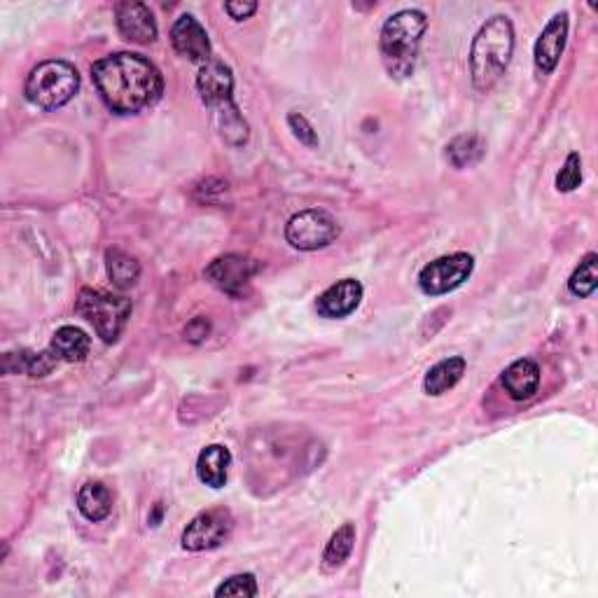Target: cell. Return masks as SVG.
<instances>
[{"label":"cell","mask_w":598,"mask_h":598,"mask_svg":"<svg viewBox=\"0 0 598 598\" xmlns=\"http://www.w3.org/2000/svg\"><path fill=\"white\" fill-rule=\"evenodd\" d=\"M92 80L101 101L115 115H138L164 94L159 68L143 54L115 52L92 66Z\"/></svg>","instance_id":"cell-1"},{"label":"cell","mask_w":598,"mask_h":598,"mask_svg":"<svg viewBox=\"0 0 598 598\" xmlns=\"http://www.w3.org/2000/svg\"><path fill=\"white\" fill-rule=\"evenodd\" d=\"M514 52V26L505 15H496L477 31L470 50V75L477 92H491L510 66Z\"/></svg>","instance_id":"cell-2"},{"label":"cell","mask_w":598,"mask_h":598,"mask_svg":"<svg viewBox=\"0 0 598 598\" xmlns=\"http://www.w3.org/2000/svg\"><path fill=\"white\" fill-rule=\"evenodd\" d=\"M426 29L428 19L419 10H402L386 19L384 29H381L379 50L381 61H384V68L391 78L405 80L414 73Z\"/></svg>","instance_id":"cell-3"},{"label":"cell","mask_w":598,"mask_h":598,"mask_svg":"<svg viewBox=\"0 0 598 598\" xmlns=\"http://www.w3.org/2000/svg\"><path fill=\"white\" fill-rule=\"evenodd\" d=\"M80 89V73L78 68L68 61L52 59L38 64L26 78L24 94L33 106L43 110L64 108L66 103L75 99Z\"/></svg>","instance_id":"cell-4"},{"label":"cell","mask_w":598,"mask_h":598,"mask_svg":"<svg viewBox=\"0 0 598 598\" xmlns=\"http://www.w3.org/2000/svg\"><path fill=\"white\" fill-rule=\"evenodd\" d=\"M75 311L94 325L96 335H99L106 344H115L120 335L127 328L134 304L131 299L122 295H110V292L82 288L78 302H75Z\"/></svg>","instance_id":"cell-5"},{"label":"cell","mask_w":598,"mask_h":598,"mask_svg":"<svg viewBox=\"0 0 598 598\" xmlns=\"http://www.w3.org/2000/svg\"><path fill=\"white\" fill-rule=\"evenodd\" d=\"M342 234L339 222L323 208H307L292 215L285 225V241L297 250H321L335 243Z\"/></svg>","instance_id":"cell-6"},{"label":"cell","mask_w":598,"mask_h":598,"mask_svg":"<svg viewBox=\"0 0 598 598\" xmlns=\"http://www.w3.org/2000/svg\"><path fill=\"white\" fill-rule=\"evenodd\" d=\"M472 269H475V260L468 253H454L437 257L419 274V288L430 297L447 295V292L461 288L468 281Z\"/></svg>","instance_id":"cell-7"},{"label":"cell","mask_w":598,"mask_h":598,"mask_svg":"<svg viewBox=\"0 0 598 598\" xmlns=\"http://www.w3.org/2000/svg\"><path fill=\"white\" fill-rule=\"evenodd\" d=\"M234 531V517L227 507H213L194 517L183 531V547L187 552H206L220 547Z\"/></svg>","instance_id":"cell-8"},{"label":"cell","mask_w":598,"mask_h":598,"mask_svg":"<svg viewBox=\"0 0 598 598\" xmlns=\"http://www.w3.org/2000/svg\"><path fill=\"white\" fill-rule=\"evenodd\" d=\"M260 271V264H257L253 257L241 255V253H229L220 255L206 267V278L211 281L215 288L225 292L229 297H243V292L248 290L253 276Z\"/></svg>","instance_id":"cell-9"},{"label":"cell","mask_w":598,"mask_h":598,"mask_svg":"<svg viewBox=\"0 0 598 598\" xmlns=\"http://www.w3.org/2000/svg\"><path fill=\"white\" fill-rule=\"evenodd\" d=\"M171 45L180 57L190 59L192 64H208L211 61V40L197 17L183 15L176 19L171 29Z\"/></svg>","instance_id":"cell-10"},{"label":"cell","mask_w":598,"mask_h":598,"mask_svg":"<svg viewBox=\"0 0 598 598\" xmlns=\"http://www.w3.org/2000/svg\"><path fill=\"white\" fill-rule=\"evenodd\" d=\"M566 40H568V12H559L549 19V24L542 29L540 38L535 40V50H533V59H535V68L542 75H552L559 66L561 54L566 50Z\"/></svg>","instance_id":"cell-11"},{"label":"cell","mask_w":598,"mask_h":598,"mask_svg":"<svg viewBox=\"0 0 598 598\" xmlns=\"http://www.w3.org/2000/svg\"><path fill=\"white\" fill-rule=\"evenodd\" d=\"M117 29H120L122 38L136 45H150L157 38V22L152 10L145 3H136V0H127L115 8Z\"/></svg>","instance_id":"cell-12"},{"label":"cell","mask_w":598,"mask_h":598,"mask_svg":"<svg viewBox=\"0 0 598 598\" xmlns=\"http://www.w3.org/2000/svg\"><path fill=\"white\" fill-rule=\"evenodd\" d=\"M197 92L201 101L206 103L208 108H218L222 103L234 101V73L225 61L211 59L208 64L201 66L197 75Z\"/></svg>","instance_id":"cell-13"},{"label":"cell","mask_w":598,"mask_h":598,"mask_svg":"<svg viewBox=\"0 0 598 598\" xmlns=\"http://www.w3.org/2000/svg\"><path fill=\"white\" fill-rule=\"evenodd\" d=\"M360 299H363V285H360V281H356V278H344V281L330 285L318 297L316 311L323 318H346L360 307Z\"/></svg>","instance_id":"cell-14"},{"label":"cell","mask_w":598,"mask_h":598,"mask_svg":"<svg viewBox=\"0 0 598 598\" xmlns=\"http://www.w3.org/2000/svg\"><path fill=\"white\" fill-rule=\"evenodd\" d=\"M500 384H503L505 393L510 395L512 400H528L538 393L540 388V367L533 360L521 358L517 363H512L500 377Z\"/></svg>","instance_id":"cell-15"},{"label":"cell","mask_w":598,"mask_h":598,"mask_svg":"<svg viewBox=\"0 0 598 598\" xmlns=\"http://www.w3.org/2000/svg\"><path fill=\"white\" fill-rule=\"evenodd\" d=\"M229 465H232L229 449L222 447V444H211V447L201 449L197 458V475L211 489H222L227 484Z\"/></svg>","instance_id":"cell-16"},{"label":"cell","mask_w":598,"mask_h":598,"mask_svg":"<svg viewBox=\"0 0 598 598\" xmlns=\"http://www.w3.org/2000/svg\"><path fill=\"white\" fill-rule=\"evenodd\" d=\"M215 115V127H218V134L222 141L232 148H243L250 138V127L248 122L243 120V115L239 113V106L234 101L222 103V106L213 108Z\"/></svg>","instance_id":"cell-17"},{"label":"cell","mask_w":598,"mask_h":598,"mask_svg":"<svg viewBox=\"0 0 598 598\" xmlns=\"http://www.w3.org/2000/svg\"><path fill=\"white\" fill-rule=\"evenodd\" d=\"M89 349H92L89 337L82 330L73 328V325L59 328L50 342V351L64 363H82L89 356Z\"/></svg>","instance_id":"cell-18"},{"label":"cell","mask_w":598,"mask_h":598,"mask_svg":"<svg viewBox=\"0 0 598 598\" xmlns=\"http://www.w3.org/2000/svg\"><path fill=\"white\" fill-rule=\"evenodd\" d=\"M78 510L87 521L99 524L113 512V493L103 482L82 484V489L78 491Z\"/></svg>","instance_id":"cell-19"},{"label":"cell","mask_w":598,"mask_h":598,"mask_svg":"<svg viewBox=\"0 0 598 598\" xmlns=\"http://www.w3.org/2000/svg\"><path fill=\"white\" fill-rule=\"evenodd\" d=\"M59 358L47 349L43 353H31V351H19V353H8L5 356V372L8 374H29L33 379L47 377L54 367H57Z\"/></svg>","instance_id":"cell-20"},{"label":"cell","mask_w":598,"mask_h":598,"mask_svg":"<svg viewBox=\"0 0 598 598\" xmlns=\"http://www.w3.org/2000/svg\"><path fill=\"white\" fill-rule=\"evenodd\" d=\"M465 374V358L451 356L433 365L423 379V391L428 395H442L454 388Z\"/></svg>","instance_id":"cell-21"},{"label":"cell","mask_w":598,"mask_h":598,"mask_svg":"<svg viewBox=\"0 0 598 598\" xmlns=\"http://www.w3.org/2000/svg\"><path fill=\"white\" fill-rule=\"evenodd\" d=\"M353 545H356V524L346 521L344 526H339L328 545H325L323 552V568L325 570H339L349 561L353 552Z\"/></svg>","instance_id":"cell-22"},{"label":"cell","mask_w":598,"mask_h":598,"mask_svg":"<svg viewBox=\"0 0 598 598\" xmlns=\"http://www.w3.org/2000/svg\"><path fill=\"white\" fill-rule=\"evenodd\" d=\"M486 155V145L477 134H461L447 145V159L454 169H470Z\"/></svg>","instance_id":"cell-23"},{"label":"cell","mask_w":598,"mask_h":598,"mask_svg":"<svg viewBox=\"0 0 598 598\" xmlns=\"http://www.w3.org/2000/svg\"><path fill=\"white\" fill-rule=\"evenodd\" d=\"M106 269H108V278L113 281L115 288L120 290H127L131 285H136L138 276H141V264H138L136 257H131L120 248L108 250Z\"/></svg>","instance_id":"cell-24"},{"label":"cell","mask_w":598,"mask_h":598,"mask_svg":"<svg viewBox=\"0 0 598 598\" xmlns=\"http://www.w3.org/2000/svg\"><path fill=\"white\" fill-rule=\"evenodd\" d=\"M596 264H598V255L589 253L580 262V267L573 271V276L568 278V290L573 292L575 297H589L591 292L596 290V285H598Z\"/></svg>","instance_id":"cell-25"},{"label":"cell","mask_w":598,"mask_h":598,"mask_svg":"<svg viewBox=\"0 0 598 598\" xmlns=\"http://www.w3.org/2000/svg\"><path fill=\"white\" fill-rule=\"evenodd\" d=\"M582 183V159L577 152H570L566 164L556 176V190L559 192H573Z\"/></svg>","instance_id":"cell-26"},{"label":"cell","mask_w":598,"mask_h":598,"mask_svg":"<svg viewBox=\"0 0 598 598\" xmlns=\"http://www.w3.org/2000/svg\"><path fill=\"white\" fill-rule=\"evenodd\" d=\"M215 596H257V580L255 575L243 573L229 577L215 589Z\"/></svg>","instance_id":"cell-27"},{"label":"cell","mask_w":598,"mask_h":598,"mask_svg":"<svg viewBox=\"0 0 598 598\" xmlns=\"http://www.w3.org/2000/svg\"><path fill=\"white\" fill-rule=\"evenodd\" d=\"M288 124H290L292 134L297 136L299 143H304L307 148H318V134H316V129L311 127V122L307 120V117H304L302 113H290Z\"/></svg>","instance_id":"cell-28"},{"label":"cell","mask_w":598,"mask_h":598,"mask_svg":"<svg viewBox=\"0 0 598 598\" xmlns=\"http://www.w3.org/2000/svg\"><path fill=\"white\" fill-rule=\"evenodd\" d=\"M208 335H211V323H208L204 316L192 318V321L187 323L185 339L190 344H201V342H204V339H208Z\"/></svg>","instance_id":"cell-29"},{"label":"cell","mask_w":598,"mask_h":598,"mask_svg":"<svg viewBox=\"0 0 598 598\" xmlns=\"http://www.w3.org/2000/svg\"><path fill=\"white\" fill-rule=\"evenodd\" d=\"M225 12L234 22H243V19L255 15L257 3H225Z\"/></svg>","instance_id":"cell-30"}]
</instances>
